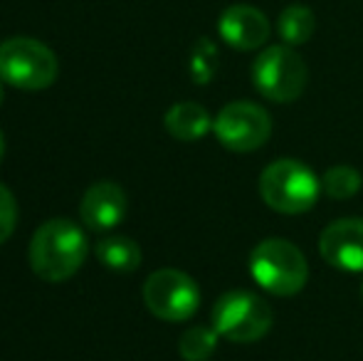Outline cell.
<instances>
[{"instance_id":"cell-1","label":"cell","mask_w":363,"mask_h":361,"mask_svg":"<svg viewBox=\"0 0 363 361\" xmlns=\"http://www.w3.org/2000/svg\"><path fill=\"white\" fill-rule=\"evenodd\" d=\"M89 240L67 218H52L35 231L30 240V267L48 282H65L84 265Z\"/></svg>"},{"instance_id":"cell-2","label":"cell","mask_w":363,"mask_h":361,"mask_svg":"<svg viewBox=\"0 0 363 361\" xmlns=\"http://www.w3.org/2000/svg\"><path fill=\"white\" fill-rule=\"evenodd\" d=\"M250 274L269 294L291 297L304 289L309 265L294 243L284 238H267L250 252Z\"/></svg>"},{"instance_id":"cell-3","label":"cell","mask_w":363,"mask_h":361,"mask_svg":"<svg viewBox=\"0 0 363 361\" xmlns=\"http://www.w3.org/2000/svg\"><path fill=\"white\" fill-rule=\"evenodd\" d=\"M321 181L306 164L294 159L272 161L259 176V196L272 211L299 216L314 208Z\"/></svg>"},{"instance_id":"cell-4","label":"cell","mask_w":363,"mask_h":361,"mask_svg":"<svg viewBox=\"0 0 363 361\" xmlns=\"http://www.w3.org/2000/svg\"><path fill=\"white\" fill-rule=\"evenodd\" d=\"M0 79L23 91L48 89L57 79V57L35 38H8L0 43Z\"/></svg>"},{"instance_id":"cell-5","label":"cell","mask_w":363,"mask_h":361,"mask_svg":"<svg viewBox=\"0 0 363 361\" xmlns=\"http://www.w3.org/2000/svg\"><path fill=\"white\" fill-rule=\"evenodd\" d=\"M306 79H309V72H306L304 60L289 45L264 48L255 57L252 65L255 89L269 101L289 104V101L299 99L301 91L306 87Z\"/></svg>"},{"instance_id":"cell-6","label":"cell","mask_w":363,"mask_h":361,"mask_svg":"<svg viewBox=\"0 0 363 361\" xmlns=\"http://www.w3.org/2000/svg\"><path fill=\"white\" fill-rule=\"evenodd\" d=\"M272 327V309L262 297L247 289H233L218 297L213 307V329L235 344L262 339Z\"/></svg>"},{"instance_id":"cell-7","label":"cell","mask_w":363,"mask_h":361,"mask_svg":"<svg viewBox=\"0 0 363 361\" xmlns=\"http://www.w3.org/2000/svg\"><path fill=\"white\" fill-rule=\"evenodd\" d=\"M144 302L148 312L163 322H186L198 312L201 289L186 272L163 267L148 274L144 284Z\"/></svg>"},{"instance_id":"cell-8","label":"cell","mask_w":363,"mask_h":361,"mask_svg":"<svg viewBox=\"0 0 363 361\" xmlns=\"http://www.w3.org/2000/svg\"><path fill=\"white\" fill-rule=\"evenodd\" d=\"M213 131L225 149L250 154L267 144L272 134V119L255 101H230L216 116Z\"/></svg>"},{"instance_id":"cell-9","label":"cell","mask_w":363,"mask_h":361,"mask_svg":"<svg viewBox=\"0 0 363 361\" xmlns=\"http://www.w3.org/2000/svg\"><path fill=\"white\" fill-rule=\"evenodd\" d=\"M319 252L331 267L344 272H363V221L341 218L319 235Z\"/></svg>"},{"instance_id":"cell-10","label":"cell","mask_w":363,"mask_h":361,"mask_svg":"<svg viewBox=\"0 0 363 361\" xmlns=\"http://www.w3.org/2000/svg\"><path fill=\"white\" fill-rule=\"evenodd\" d=\"M218 33L223 43H228L233 50L250 52V50H257L267 43L272 28H269V20L262 10L238 3L220 13Z\"/></svg>"},{"instance_id":"cell-11","label":"cell","mask_w":363,"mask_h":361,"mask_svg":"<svg viewBox=\"0 0 363 361\" xmlns=\"http://www.w3.org/2000/svg\"><path fill=\"white\" fill-rule=\"evenodd\" d=\"M126 193L121 191L119 183L99 181L94 186L86 188L84 198H82L79 216L89 231H111L126 218Z\"/></svg>"},{"instance_id":"cell-12","label":"cell","mask_w":363,"mask_h":361,"mask_svg":"<svg viewBox=\"0 0 363 361\" xmlns=\"http://www.w3.org/2000/svg\"><path fill=\"white\" fill-rule=\"evenodd\" d=\"M166 131L178 141H196L213 129V119L198 101H178L163 116Z\"/></svg>"},{"instance_id":"cell-13","label":"cell","mask_w":363,"mask_h":361,"mask_svg":"<svg viewBox=\"0 0 363 361\" xmlns=\"http://www.w3.org/2000/svg\"><path fill=\"white\" fill-rule=\"evenodd\" d=\"M99 262L106 270L114 272H134L141 265V248L136 240L124 235H111L96 243L94 248Z\"/></svg>"},{"instance_id":"cell-14","label":"cell","mask_w":363,"mask_h":361,"mask_svg":"<svg viewBox=\"0 0 363 361\" xmlns=\"http://www.w3.org/2000/svg\"><path fill=\"white\" fill-rule=\"evenodd\" d=\"M316 30V15L306 5H287L277 18V33L284 45L296 48L311 40Z\"/></svg>"},{"instance_id":"cell-15","label":"cell","mask_w":363,"mask_h":361,"mask_svg":"<svg viewBox=\"0 0 363 361\" xmlns=\"http://www.w3.org/2000/svg\"><path fill=\"white\" fill-rule=\"evenodd\" d=\"M363 186V176L354 166H331L324 176H321V191L334 201H346V198L356 196Z\"/></svg>"},{"instance_id":"cell-16","label":"cell","mask_w":363,"mask_h":361,"mask_svg":"<svg viewBox=\"0 0 363 361\" xmlns=\"http://www.w3.org/2000/svg\"><path fill=\"white\" fill-rule=\"evenodd\" d=\"M220 334L213 327H191L183 332L178 352L186 361H206L213 357Z\"/></svg>"},{"instance_id":"cell-17","label":"cell","mask_w":363,"mask_h":361,"mask_svg":"<svg viewBox=\"0 0 363 361\" xmlns=\"http://www.w3.org/2000/svg\"><path fill=\"white\" fill-rule=\"evenodd\" d=\"M218 48L211 38H198L191 50V79L196 84H208L218 72Z\"/></svg>"},{"instance_id":"cell-18","label":"cell","mask_w":363,"mask_h":361,"mask_svg":"<svg viewBox=\"0 0 363 361\" xmlns=\"http://www.w3.org/2000/svg\"><path fill=\"white\" fill-rule=\"evenodd\" d=\"M15 221H18V206H15V198H13V193L0 183V245L13 235Z\"/></svg>"},{"instance_id":"cell-19","label":"cell","mask_w":363,"mask_h":361,"mask_svg":"<svg viewBox=\"0 0 363 361\" xmlns=\"http://www.w3.org/2000/svg\"><path fill=\"white\" fill-rule=\"evenodd\" d=\"M3 151H5V139H3V131H0V159H3Z\"/></svg>"},{"instance_id":"cell-20","label":"cell","mask_w":363,"mask_h":361,"mask_svg":"<svg viewBox=\"0 0 363 361\" xmlns=\"http://www.w3.org/2000/svg\"><path fill=\"white\" fill-rule=\"evenodd\" d=\"M3 96H5V91H3V79H0V104H3Z\"/></svg>"},{"instance_id":"cell-21","label":"cell","mask_w":363,"mask_h":361,"mask_svg":"<svg viewBox=\"0 0 363 361\" xmlns=\"http://www.w3.org/2000/svg\"><path fill=\"white\" fill-rule=\"evenodd\" d=\"M361 299H363V284H361Z\"/></svg>"}]
</instances>
